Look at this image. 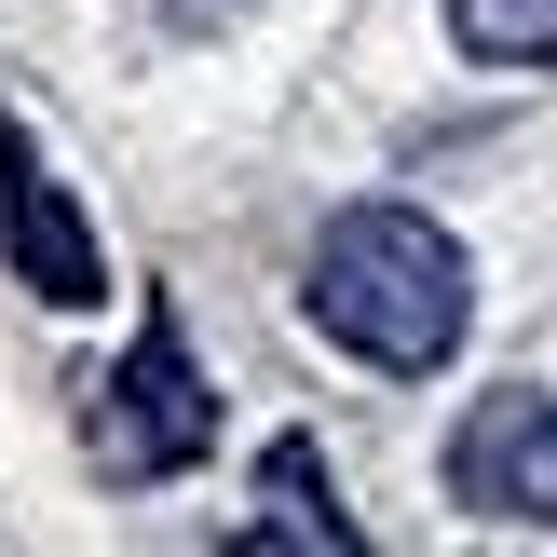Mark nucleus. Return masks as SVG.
Listing matches in <instances>:
<instances>
[{
	"instance_id": "obj_3",
	"label": "nucleus",
	"mask_w": 557,
	"mask_h": 557,
	"mask_svg": "<svg viewBox=\"0 0 557 557\" xmlns=\"http://www.w3.org/2000/svg\"><path fill=\"white\" fill-rule=\"evenodd\" d=\"M449 504L504 517V531H557V395H476L449 435Z\"/></svg>"
},
{
	"instance_id": "obj_1",
	"label": "nucleus",
	"mask_w": 557,
	"mask_h": 557,
	"mask_svg": "<svg viewBox=\"0 0 557 557\" xmlns=\"http://www.w3.org/2000/svg\"><path fill=\"white\" fill-rule=\"evenodd\" d=\"M299 299H313V326L354 354V368H449L462 326H476V272H462V245L435 232L422 205H341L313 232V272H299Z\"/></svg>"
},
{
	"instance_id": "obj_5",
	"label": "nucleus",
	"mask_w": 557,
	"mask_h": 557,
	"mask_svg": "<svg viewBox=\"0 0 557 557\" xmlns=\"http://www.w3.org/2000/svg\"><path fill=\"white\" fill-rule=\"evenodd\" d=\"M449 41L476 69H557V0H449Z\"/></svg>"
},
{
	"instance_id": "obj_6",
	"label": "nucleus",
	"mask_w": 557,
	"mask_h": 557,
	"mask_svg": "<svg viewBox=\"0 0 557 557\" xmlns=\"http://www.w3.org/2000/svg\"><path fill=\"white\" fill-rule=\"evenodd\" d=\"M272 504H286L299 544H354V517H326V476H313V449H299V435L272 449Z\"/></svg>"
},
{
	"instance_id": "obj_7",
	"label": "nucleus",
	"mask_w": 557,
	"mask_h": 557,
	"mask_svg": "<svg viewBox=\"0 0 557 557\" xmlns=\"http://www.w3.org/2000/svg\"><path fill=\"white\" fill-rule=\"evenodd\" d=\"M150 14H163V27H232L245 0H150Z\"/></svg>"
},
{
	"instance_id": "obj_2",
	"label": "nucleus",
	"mask_w": 557,
	"mask_h": 557,
	"mask_svg": "<svg viewBox=\"0 0 557 557\" xmlns=\"http://www.w3.org/2000/svg\"><path fill=\"white\" fill-rule=\"evenodd\" d=\"M218 449V395H205V368H190V341L177 326H136V354L109 368V395H96V462L109 476H190V462Z\"/></svg>"
},
{
	"instance_id": "obj_4",
	"label": "nucleus",
	"mask_w": 557,
	"mask_h": 557,
	"mask_svg": "<svg viewBox=\"0 0 557 557\" xmlns=\"http://www.w3.org/2000/svg\"><path fill=\"white\" fill-rule=\"evenodd\" d=\"M0 245H14V272H27L41 299H69V313L109 286V272H96V232H82V205L41 177V163H27L14 123H0Z\"/></svg>"
}]
</instances>
